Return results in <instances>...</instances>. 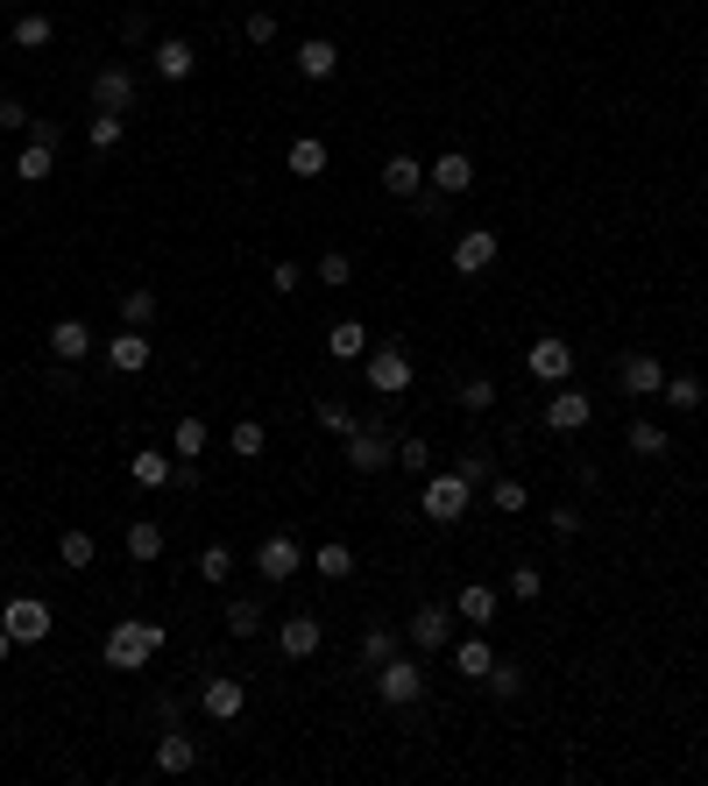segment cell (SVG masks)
I'll return each instance as SVG.
<instances>
[{
    "mask_svg": "<svg viewBox=\"0 0 708 786\" xmlns=\"http://www.w3.org/2000/svg\"><path fill=\"white\" fill-rule=\"evenodd\" d=\"M57 560H65L71 574H85V567H93V560H100V546H93V532H79V524H71V532H65V539H57Z\"/></svg>",
    "mask_w": 708,
    "mask_h": 786,
    "instance_id": "obj_32",
    "label": "cell"
},
{
    "mask_svg": "<svg viewBox=\"0 0 708 786\" xmlns=\"http://www.w3.org/2000/svg\"><path fill=\"white\" fill-rule=\"evenodd\" d=\"M28 120H36V114H28V107H22V100H14V93L0 100V135H22Z\"/></svg>",
    "mask_w": 708,
    "mask_h": 786,
    "instance_id": "obj_53",
    "label": "cell"
},
{
    "mask_svg": "<svg viewBox=\"0 0 708 786\" xmlns=\"http://www.w3.org/2000/svg\"><path fill=\"white\" fill-rule=\"evenodd\" d=\"M228 574H234V546H220V539H213V546L199 553V581H213V588H220Z\"/></svg>",
    "mask_w": 708,
    "mask_h": 786,
    "instance_id": "obj_45",
    "label": "cell"
},
{
    "mask_svg": "<svg viewBox=\"0 0 708 786\" xmlns=\"http://www.w3.org/2000/svg\"><path fill=\"white\" fill-rule=\"evenodd\" d=\"M489 504L496 510H532V496H524L518 475H489Z\"/></svg>",
    "mask_w": 708,
    "mask_h": 786,
    "instance_id": "obj_43",
    "label": "cell"
},
{
    "mask_svg": "<svg viewBox=\"0 0 708 786\" xmlns=\"http://www.w3.org/2000/svg\"><path fill=\"white\" fill-rule=\"evenodd\" d=\"M93 347H100V340H93V326H85V320H57V326H50V361H71V369H79Z\"/></svg>",
    "mask_w": 708,
    "mask_h": 786,
    "instance_id": "obj_19",
    "label": "cell"
},
{
    "mask_svg": "<svg viewBox=\"0 0 708 786\" xmlns=\"http://www.w3.org/2000/svg\"><path fill=\"white\" fill-rule=\"evenodd\" d=\"M334 71H340V50H334L326 36H305V43H298V79L320 85V79H334Z\"/></svg>",
    "mask_w": 708,
    "mask_h": 786,
    "instance_id": "obj_23",
    "label": "cell"
},
{
    "mask_svg": "<svg viewBox=\"0 0 708 786\" xmlns=\"http://www.w3.org/2000/svg\"><path fill=\"white\" fill-rule=\"evenodd\" d=\"M312 574H320V581H348L355 574V546L348 539H326V546L312 553Z\"/></svg>",
    "mask_w": 708,
    "mask_h": 786,
    "instance_id": "obj_29",
    "label": "cell"
},
{
    "mask_svg": "<svg viewBox=\"0 0 708 786\" xmlns=\"http://www.w3.org/2000/svg\"><path fill=\"white\" fill-rule=\"evenodd\" d=\"M283 163H291L298 177H326V142L320 135H298V142L283 149Z\"/></svg>",
    "mask_w": 708,
    "mask_h": 786,
    "instance_id": "obj_30",
    "label": "cell"
},
{
    "mask_svg": "<svg viewBox=\"0 0 708 786\" xmlns=\"http://www.w3.org/2000/svg\"><path fill=\"white\" fill-rule=\"evenodd\" d=\"M298 284H305V269H298V263H277V269H269V291H277V298H298Z\"/></svg>",
    "mask_w": 708,
    "mask_h": 786,
    "instance_id": "obj_52",
    "label": "cell"
},
{
    "mask_svg": "<svg viewBox=\"0 0 708 786\" xmlns=\"http://www.w3.org/2000/svg\"><path fill=\"white\" fill-rule=\"evenodd\" d=\"M446 652H454V673H461V680H481V673L496 667L489 638H475V631H468V638H454V645H446Z\"/></svg>",
    "mask_w": 708,
    "mask_h": 786,
    "instance_id": "obj_26",
    "label": "cell"
},
{
    "mask_svg": "<svg viewBox=\"0 0 708 786\" xmlns=\"http://www.w3.org/2000/svg\"><path fill=\"white\" fill-rule=\"evenodd\" d=\"M446 206H454V192H440V185H426V192H418V199H411V213H418V220H432V227H440V220H446Z\"/></svg>",
    "mask_w": 708,
    "mask_h": 786,
    "instance_id": "obj_48",
    "label": "cell"
},
{
    "mask_svg": "<svg viewBox=\"0 0 708 786\" xmlns=\"http://www.w3.org/2000/svg\"><path fill=\"white\" fill-rule=\"evenodd\" d=\"M397 467H404L411 482H426V475H432V447L418 440V432H404V440H397Z\"/></svg>",
    "mask_w": 708,
    "mask_h": 786,
    "instance_id": "obj_41",
    "label": "cell"
},
{
    "mask_svg": "<svg viewBox=\"0 0 708 786\" xmlns=\"http://www.w3.org/2000/svg\"><path fill=\"white\" fill-rule=\"evenodd\" d=\"M120 135H128V114H93V120H85V142H93V149H114Z\"/></svg>",
    "mask_w": 708,
    "mask_h": 786,
    "instance_id": "obj_44",
    "label": "cell"
},
{
    "mask_svg": "<svg viewBox=\"0 0 708 786\" xmlns=\"http://www.w3.org/2000/svg\"><path fill=\"white\" fill-rule=\"evenodd\" d=\"M510 596H518V602H538V596H546V574H538L532 560L510 567Z\"/></svg>",
    "mask_w": 708,
    "mask_h": 786,
    "instance_id": "obj_47",
    "label": "cell"
},
{
    "mask_svg": "<svg viewBox=\"0 0 708 786\" xmlns=\"http://www.w3.org/2000/svg\"><path fill=\"white\" fill-rule=\"evenodd\" d=\"M320 645H326V624H320L312 610H291V616L277 624V652H283V659H320Z\"/></svg>",
    "mask_w": 708,
    "mask_h": 786,
    "instance_id": "obj_9",
    "label": "cell"
},
{
    "mask_svg": "<svg viewBox=\"0 0 708 786\" xmlns=\"http://www.w3.org/2000/svg\"><path fill=\"white\" fill-rule=\"evenodd\" d=\"M220 624H228L234 638H255V631H263V596H234V602H228V616H220Z\"/></svg>",
    "mask_w": 708,
    "mask_h": 786,
    "instance_id": "obj_36",
    "label": "cell"
},
{
    "mask_svg": "<svg viewBox=\"0 0 708 786\" xmlns=\"http://www.w3.org/2000/svg\"><path fill=\"white\" fill-rule=\"evenodd\" d=\"M171 475H177L171 453H156V447L128 453V482H135V489H171Z\"/></svg>",
    "mask_w": 708,
    "mask_h": 786,
    "instance_id": "obj_21",
    "label": "cell"
},
{
    "mask_svg": "<svg viewBox=\"0 0 708 786\" xmlns=\"http://www.w3.org/2000/svg\"><path fill=\"white\" fill-rule=\"evenodd\" d=\"M171 453H177V461H199V453H206V418H199V412H185V418H177Z\"/></svg>",
    "mask_w": 708,
    "mask_h": 786,
    "instance_id": "obj_38",
    "label": "cell"
},
{
    "mask_svg": "<svg viewBox=\"0 0 708 786\" xmlns=\"http://www.w3.org/2000/svg\"><path fill=\"white\" fill-rule=\"evenodd\" d=\"M191 765H199V744H191L185 730H177V723H163V737H156V773H191Z\"/></svg>",
    "mask_w": 708,
    "mask_h": 786,
    "instance_id": "obj_20",
    "label": "cell"
},
{
    "mask_svg": "<svg viewBox=\"0 0 708 786\" xmlns=\"http://www.w3.org/2000/svg\"><path fill=\"white\" fill-rule=\"evenodd\" d=\"M546 524H553V539H581V504H560Z\"/></svg>",
    "mask_w": 708,
    "mask_h": 786,
    "instance_id": "obj_54",
    "label": "cell"
},
{
    "mask_svg": "<svg viewBox=\"0 0 708 786\" xmlns=\"http://www.w3.org/2000/svg\"><path fill=\"white\" fill-rule=\"evenodd\" d=\"M120 43H128V50H149V14H120Z\"/></svg>",
    "mask_w": 708,
    "mask_h": 786,
    "instance_id": "obj_55",
    "label": "cell"
},
{
    "mask_svg": "<svg viewBox=\"0 0 708 786\" xmlns=\"http://www.w3.org/2000/svg\"><path fill=\"white\" fill-rule=\"evenodd\" d=\"M481 687H489L496 702H518V694H524V667H518V659H496V667L481 673Z\"/></svg>",
    "mask_w": 708,
    "mask_h": 786,
    "instance_id": "obj_35",
    "label": "cell"
},
{
    "mask_svg": "<svg viewBox=\"0 0 708 786\" xmlns=\"http://www.w3.org/2000/svg\"><path fill=\"white\" fill-rule=\"evenodd\" d=\"M0 624H8L14 645H43L57 631V616H50V602H43V596H14L8 610H0Z\"/></svg>",
    "mask_w": 708,
    "mask_h": 786,
    "instance_id": "obj_6",
    "label": "cell"
},
{
    "mask_svg": "<svg viewBox=\"0 0 708 786\" xmlns=\"http://www.w3.org/2000/svg\"><path fill=\"white\" fill-rule=\"evenodd\" d=\"M524 369H532L538 383H567V375H574V340H560V334L532 340L524 347Z\"/></svg>",
    "mask_w": 708,
    "mask_h": 786,
    "instance_id": "obj_10",
    "label": "cell"
},
{
    "mask_svg": "<svg viewBox=\"0 0 708 786\" xmlns=\"http://www.w3.org/2000/svg\"><path fill=\"white\" fill-rule=\"evenodd\" d=\"M320 284H326V291L355 284V255H348V248H326V255H320Z\"/></svg>",
    "mask_w": 708,
    "mask_h": 786,
    "instance_id": "obj_42",
    "label": "cell"
},
{
    "mask_svg": "<svg viewBox=\"0 0 708 786\" xmlns=\"http://www.w3.org/2000/svg\"><path fill=\"white\" fill-rule=\"evenodd\" d=\"M397 652H404L397 624H369V638H361V673H375L383 659H397Z\"/></svg>",
    "mask_w": 708,
    "mask_h": 786,
    "instance_id": "obj_28",
    "label": "cell"
},
{
    "mask_svg": "<svg viewBox=\"0 0 708 786\" xmlns=\"http://www.w3.org/2000/svg\"><path fill=\"white\" fill-rule=\"evenodd\" d=\"M426 185H440V192H475V163H468V149H446V157H432L426 163Z\"/></svg>",
    "mask_w": 708,
    "mask_h": 786,
    "instance_id": "obj_18",
    "label": "cell"
},
{
    "mask_svg": "<svg viewBox=\"0 0 708 786\" xmlns=\"http://www.w3.org/2000/svg\"><path fill=\"white\" fill-rule=\"evenodd\" d=\"M461 404H468V412H489V404H496V383H489V375H468V383H461Z\"/></svg>",
    "mask_w": 708,
    "mask_h": 786,
    "instance_id": "obj_50",
    "label": "cell"
},
{
    "mask_svg": "<svg viewBox=\"0 0 708 786\" xmlns=\"http://www.w3.org/2000/svg\"><path fill=\"white\" fill-rule=\"evenodd\" d=\"M57 22L50 14H14V50H50Z\"/></svg>",
    "mask_w": 708,
    "mask_h": 786,
    "instance_id": "obj_37",
    "label": "cell"
},
{
    "mask_svg": "<svg viewBox=\"0 0 708 786\" xmlns=\"http://www.w3.org/2000/svg\"><path fill=\"white\" fill-rule=\"evenodd\" d=\"M135 93H142V79L128 65L93 71V114H135Z\"/></svg>",
    "mask_w": 708,
    "mask_h": 786,
    "instance_id": "obj_8",
    "label": "cell"
},
{
    "mask_svg": "<svg viewBox=\"0 0 708 786\" xmlns=\"http://www.w3.org/2000/svg\"><path fill=\"white\" fill-rule=\"evenodd\" d=\"M298 567H305V546H298L291 532H269L263 546H255V574H263V581H291Z\"/></svg>",
    "mask_w": 708,
    "mask_h": 786,
    "instance_id": "obj_11",
    "label": "cell"
},
{
    "mask_svg": "<svg viewBox=\"0 0 708 786\" xmlns=\"http://www.w3.org/2000/svg\"><path fill=\"white\" fill-rule=\"evenodd\" d=\"M496 255H503L496 227H461V234H454V269H461V277H481Z\"/></svg>",
    "mask_w": 708,
    "mask_h": 786,
    "instance_id": "obj_12",
    "label": "cell"
},
{
    "mask_svg": "<svg viewBox=\"0 0 708 786\" xmlns=\"http://www.w3.org/2000/svg\"><path fill=\"white\" fill-rule=\"evenodd\" d=\"M624 440H630V453H645V461H659V453L673 447V440H666V426H659V418H630V432H624Z\"/></svg>",
    "mask_w": 708,
    "mask_h": 786,
    "instance_id": "obj_33",
    "label": "cell"
},
{
    "mask_svg": "<svg viewBox=\"0 0 708 786\" xmlns=\"http://www.w3.org/2000/svg\"><path fill=\"white\" fill-rule=\"evenodd\" d=\"M320 426H326V432H340V440H348V432L361 426V418H355V412H348V404H340V397H320Z\"/></svg>",
    "mask_w": 708,
    "mask_h": 786,
    "instance_id": "obj_49",
    "label": "cell"
},
{
    "mask_svg": "<svg viewBox=\"0 0 708 786\" xmlns=\"http://www.w3.org/2000/svg\"><path fill=\"white\" fill-rule=\"evenodd\" d=\"M228 447L241 453V461H263V447H269V426H263V418H234Z\"/></svg>",
    "mask_w": 708,
    "mask_h": 786,
    "instance_id": "obj_39",
    "label": "cell"
},
{
    "mask_svg": "<svg viewBox=\"0 0 708 786\" xmlns=\"http://www.w3.org/2000/svg\"><path fill=\"white\" fill-rule=\"evenodd\" d=\"M50 171H57V149L50 142H22V149H14V177H22V185H43Z\"/></svg>",
    "mask_w": 708,
    "mask_h": 786,
    "instance_id": "obj_27",
    "label": "cell"
},
{
    "mask_svg": "<svg viewBox=\"0 0 708 786\" xmlns=\"http://www.w3.org/2000/svg\"><path fill=\"white\" fill-rule=\"evenodd\" d=\"M120 326H156V291H142V284H135V291H120Z\"/></svg>",
    "mask_w": 708,
    "mask_h": 786,
    "instance_id": "obj_40",
    "label": "cell"
},
{
    "mask_svg": "<svg viewBox=\"0 0 708 786\" xmlns=\"http://www.w3.org/2000/svg\"><path fill=\"white\" fill-rule=\"evenodd\" d=\"M241 36H248V43H277V14H269V8H255L248 22H241Z\"/></svg>",
    "mask_w": 708,
    "mask_h": 786,
    "instance_id": "obj_51",
    "label": "cell"
},
{
    "mask_svg": "<svg viewBox=\"0 0 708 786\" xmlns=\"http://www.w3.org/2000/svg\"><path fill=\"white\" fill-rule=\"evenodd\" d=\"M0 8H8V0H0Z\"/></svg>",
    "mask_w": 708,
    "mask_h": 786,
    "instance_id": "obj_59",
    "label": "cell"
},
{
    "mask_svg": "<svg viewBox=\"0 0 708 786\" xmlns=\"http://www.w3.org/2000/svg\"><path fill=\"white\" fill-rule=\"evenodd\" d=\"M28 142H50V149H65V128H57V120H28Z\"/></svg>",
    "mask_w": 708,
    "mask_h": 786,
    "instance_id": "obj_56",
    "label": "cell"
},
{
    "mask_svg": "<svg viewBox=\"0 0 708 786\" xmlns=\"http://www.w3.org/2000/svg\"><path fill=\"white\" fill-rule=\"evenodd\" d=\"M454 616H461V624H496V588L489 581H461Z\"/></svg>",
    "mask_w": 708,
    "mask_h": 786,
    "instance_id": "obj_24",
    "label": "cell"
},
{
    "mask_svg": "<svg viewBox=\"0 0 708 786\" xmlns=\"http://www.w3.org/2000/svg\"><path fill=\"white\" fill-rule=\"evenodd\" d=\"M156 652H163V624H135V616H128V624H114L107 645H100V659H107L114 673H142Z\"/></svg>",
    "mask_w": 708,
    "mask_h": 786,
    "instance_id": "obj_2",
    "label": "cell"
},
{
    "mask_svg": "<svg viewBox=\"0 0 708 786\" xmlns=\"http://www.w3.org/2000/svg\"><path fill=\"white\" fill-rule=\"evenodd\" d=\"M369 680H375V702H383V708H411L418 694H426V667H418V659H404V652L383 659Z\"/></svg>",
    "mask_w": 708,
    "mask_h": 786,
    "instance_id": "obj_5",
    "label": "cell"
},
{
    "mask_svg": "<svg viewBox=\"0 0 708 786\" xmlns=\"http://www.w3.org/2000/svg\"><path fill=\"white\" fill-rule=\"evenodd\" d=\"M326 355H334V361H361V355H369V326H361V320H334V326H326Z\"/></svg>",
    "mask_w": 708,
    "mask_h": 786,
    "instance_id": "obj_25",
    "label": "cell"
},
{
    "mask_svg": "<svg viewBox=\"0 0 708 786\" xmlns=\"http://www.w3.org/2000/svg\"><path fill=\"white\" fill-rule=\"evenodd\" d=\"M454 645V610L446 602H426V610L411 616V652H446Z\"/></svg>",
    "mask_w": 708,
    "mask_h": 786,
    "instance_id": "obj_15",
    "label": "cell"
},
{
    "mask_svg": "<svg viewBox=\"0 0 708 786\" xmlns=\"http://www.w3.org/2000/svg\"><path fill=\"white\" fill-rule=\"evenodd\" d=\"M589 418H595V397H581V390L553 383V397H546V426H553V432H581Z\"/></svg>",
    "mask_w": 708,
    "mask_h": 786,
    "instance_id": "obj_16",
    "label": "cell"
},
{
    "mask_svg": "<svg viewBox=\"0 0 708 786\" xmlns=\"http://www.w3.org/2000/svg\"><path fill=\"white\" fill-rule=\"evenodd\" d=\"M171 489H185V496H191V489H199V461H177V475H171Z\"/></svg>",
    "mask_w": 708,
    "mask_h": 786,
    "instance_id": "obj_57",
    "label": "cell"
},
{
    "mask_svg": "<svg viewBox=\"0 0 708 786\" xmlns=\"http://www.w3.org/2000/svg\"><path fill=\"white\" fill-rule=\"evenodd\" d=\"M361 375H369V390L375 397H404L411 390V347L404 340H369V355H361Z\"/></svg>",
    "mask_w": 708,
    "mask_h": 786,
    "instance_id": "obj_3",
    "label": "cell"
},
{
    "mask_svg": "<svg viewBox=\"0 0 708 786\" xmlns=\"http://www.w3.org/2000/svg\"><path fill=\"white\" fill-rule=\"evenodd\" d=\"M128 560H163V524L156 518H135L128 524Z\"/></svg>",
    "mask_w": 708,
    "mask_h": 786,
    "instance_id": "obj_34",
    "label": "cell"
},
{
    "mask_svg": "<svg viewBox=\"0 0 708 786\" xmlns=\"http://www.w3.org/2000/svg\"><path fill=\"white\" fill-rule=\"evenodd\" d=\"M375 185H383L390 199H418V192H426V163H418V157H404V149H397V157H383Z\"/></svg>",
    "mask_w": 708,
    "mask_h": 786,
    "instance_id": "obj_17",
    "label": "cell"
},
{
    "mask_svg": "<svg viewBox=\"0 0 708 786\" xmlns=\"http://www.w3.org/2000/svg\"><path fill=\"white\" fill-rule=\"evenodd\" d=\"M659 397H666L673 412H701L708 390H701V375H666V383H659Z\"/></svg>",
    "mask_w": 708,
    "mask_h": 786,
    "instance_id": "obj_31",
    "label": "cell"
},
{
    "mask_svg": "<svg viewBox=\"0 0 708 786\" xmlns=\"http://www.w3.org/2000/svg\"><path fill=\"white\" fill-rule=\"evenodd\" d=\"M149 71H156L163 85H185L191 71H199V50H191L185 36H163V43H149Z\"/></svg>",
    "mask_w": 708,
    "mask_h": 786,
    "instance_id": "obj_13",
    "label": "cell"
},
{
    "mask_svg": "<svg viewBox=\"0 0 708 786\" xmlns=\"http://www.w3.org/2000/svg\"><path fill=\"white\" fill-rule=\"evenodd\" d=\"M14 652V638H8V624H0V659H8Z\"/></svg>",
    "mask_w": 708,
    "mask_h": 786,
    "instance_id": "obj_58",
    "label": "cell"
},
{
    "mask_svg": "<svg viewBox=\"0 0 708 786\" xmlns=\"http://www.w3.org/2000/svg\"><path fill=\"white\" fill-rule=\"evenodd\" d=\"M454 475H468L475 489H489V475H496V453H481V447H468V453H461V461H454Z\"/></svg>",
    "mask_w": 708,
    "mask_h": 786,
    "instance_id": "obj_46",
    "label": "cell"
},
{
    "mask_svg": "<svg viewBox=\"0 0 708 786\" xmlns=\"http://www.w3.org/2000/svg\"><path fill=\"white\" fill-rule=\"evenodd\" d=\"M616 383H624L630 397H659V383H666V369H659V355H624V369H616Z\"/></svg>",
    "mask_w": 708,
    "mask_h": 786,
    "instance_id": "obj_22",
    "label": "cell"
},
{
    "mask_svg": "<svg viewBox=\"0 0 708 786\" xmlns=\"http://www.w3.org/2000/svg\"><path fill=\"white\" fill-rule=\"evenodd\" d=\"M100 355H107V369H114V375H142L149 361H156V340H149L142 326H120L114 340H100Z\"/></svg>",
    "mask_w": 708,
    "mask_h": 786,
    "instance_id": "obj_7",
    "label": "cell"
},
{
    "mask_svg": "<svg viewBox=\"0 0 708 786\" xmlns=\"http://www.w3.org/2000/svg\"><path fill=\"white\" fill-rule=\"evenodd\" d=\"M475 510V482L454 475V467H432L426 482H418V518L426 524H461Z\"/></svg>",
    "mask_w": 708,
    "mask_h": 786,
    "instance_id": "obj_1",
    "label": "cell"
},
{
    "mask_svg": "<svg viewBox=\"0 0 708 786\" xmlns=\"http://www.w3.org/2000/svg\"><path fill=\"white\" fill-rule=\"evenodd\" d=\"M340 453H348L355 475H383V467H397V432H390L383 418H369V426L348 432V447H340Z\"/></svg>",
    "mask_w": 708,
    "mask_h": 786,
    "instance_id": "obj_4",
    "label": "cell"
},
{
    "mask_svg": "<svg viewBox=\"0 0 708 786\" xmlns=\"http://www.w3.org/2000/svg\"><path fill=\"white\" fill-rule=\"evenodd\" d=\"M199 708H206L213 723H241V708H248V680H228V673H213V680L199 687Z\"/></svg>",
    "mask_w": 708,
    "mask_h": 786,
    "instance_id": "obj_14",
    "label": "cell"
}]
</instances>
